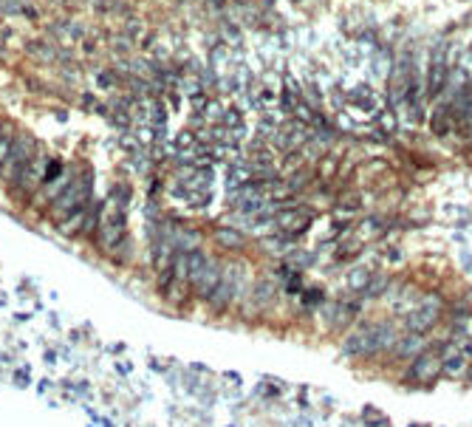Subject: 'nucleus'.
Returning a JSON list of instances; mask_svg holds the SVG:
<instances>
[{
    "instance_id": "nucleus-18",
    "label": "nucleus",
    "mask_w": 472,
    "mask_h": 427,
    "mask_svg": "<svg viewBox=\"0 0 472 427\" xmlns=\"http://www.w3.org/2000/svg\"><path fill=\"white\" fill-rule=\"evenodd\" d=\"M466 379L472 382V362H469V368H466Z\"/></svg>"
},
{
    "instance_id": "nucleus-2",
    "label": "nucleus",
    "mask_w": 472,
    "mask_h": 427,
    "mask_svg": "<svg viewBox=\"0 0 472 427\" xmlns=\"http://www.w3.org/2000/svg\"><path fill=\"white\" fill-rule=\"evenodd\" d=\"M99 244L110 255H116L122 244H128V235H125V206L116 204L113 198H110V206H105L102 227H99Z\"/></svg>"
},
{
    "instance_id": "nucleus-10",
    "label": "nucleus",
    "mask_w": 472,
    "mask_h": 427,
    "mask_svg": "<svg viewBox=\"0 0 472 427\" xmlns=\"http://www.w3.org/2000/svg\"><path fill=\"white\" fill-rule=\"evenodd\" d=\"M441 360H444V374H447V376H466L469 357H466L464 351H458V348H447V351L441 354Z\"/></svg>"
},
{
    "instance_id": "nucleus-4",
    "label": "nucleus",
    "mask_w": 472,
    "mask_h": 427,
    "mask_svg": "<svg viewBox=\"0 0 472 427\" xmlns=\"http://www.w3.org/2000/svg\"><path fill=\"white\" fill-rule=\"evenodd\" d=\"M88 201V178H79L74 184H68L51 204V212H54V218H68L74 209H79L82 204Z\"/></svg>"
},
{
    "instance_id": "nucleus-1",
    "label": "nucleus",
    "mask_w": 472,
    "mask_h": 427,
    "mask_svg": "<svg viewBox=\"0 0 472 427\" xmlns=\"http://www.w3.org/2000/svg\"><path fill=\"white\" fill-rule=\"evenodd\" d=\"M396 343V331L388 326V323H379V326H360L353 329L342 348L350 354V357H374L379 351H391Z\"/></svg>"
},
{
    "instance_id": "nucleus-3",
    "label": "nucleus",
    "mask_w": 472,
    "mask_h": 427,
    "mask_svg": "<svg viewBox=\"0 0 472 427\" xmlns=\"http://www.w3.org/2000/svg\"><path fill=\"white\" fill-rule=\"evenodd\" d=\"M441 308H444V300H441V297H435V294L424 297V300L416 303L413 311L407 314V329L416 331V334H427V331L438 323Z\"/></svg>"
},
{
    "instance_id": "nucleus-5",
    "label": "nucleus",
    "mask_w": 472,
    "mask_h": 427,
    "mask_svg": "<svg viewBox=\"0 0 472 427\" xmlns=\"http://www.w3.org/2000/svg\"><path fill=\"white\" fill-rule=\"evenodd\" d=\"M444 374V360H441V354H435V351H421L416 360H413V365H410V379L413 382H419V385H430L433 379H438Z\"/></svg>"
},
{
    "instance_id": "nucleus-14",
    "label": "nucleus",
    "mask_w": 472,
    "mask_h": 427,
    "mask_svg": "<svg viewBox=\"0 0 472 427\" xmlns=\"http://www.w3.org/2000/svg\"><path fill=\"white\" fill-rule=\"evenodd\" d=\"M255 297H258L261 303H272V297H275V283H272V280H258V283H255Z\"/></svg>"
},
{
    "instance_id": "nucleus-16",
    "label": "nucleus",
    "mask_w": 472,
    "mask_h": 427,
    "mask_svg": "<svg viewBox=\"0 0 472 427\" xmlns=\"http://www.w3.org/2000/svg\"><path fill=\"white\" fill-rule=\"evenodd\" d=\"M455 331H458V334H472V317L455 320Z\"/></svg>"
},
{
    "instance_id": "nucleus-8",
    "label": "nucleus",
    "mask_w": 472,
    "mask_h": 427,
    "mask_svg": "<svg viewBox=\"0 0 472 427\" xmlns=\"http://www.w3.org/2000/svg\"><path fill=\"white\" fill-rule=\"evenodd\" d=\"M393 360H416L421 351H427V343H424V337L421 334H416V331H407L402 340H396L393 343Z\"/></svg>"
},
{
    "instance_id": "nucleus-17",
    "label": "nucleus",
    "mask_w": 472,
    "mask_h": 427,
    "mask_svg": "<svg viewBox=\"0 0 472 427\" xmlns=\"http://www.w3.org/2000/svg\"><path fill=\"white\" fill-rule=\"evenodd\" d=\"M464 354H466V357H469V362H472V340L466 343V348H464Z\"/></svg>"
},
{
    "instance_id": "nucleus-13",
    "label": "nucleus",
    "mask_w": 472,
    "mask_h": 427,
    "mask_svg": "<svg viewBox=\"0 0 472 427\" xmlns=\"http://www.w3.org/2000/svg\"><path fill=\"white\" fill-rule=\"evenodd\" d=\"M328 317H331V323H334V326H348V323H350V317H353V306L339 303V306H334V308L328 311Z\"/></svg>"
},
{
    "instance_id": "nucleus-15",
    "label": "nucleus",
    "mask_w": 472,
    "mask_h": 427,
    "mask_svg": "<svg viewBox=\"0 0 472 427\" xmlns=\"http://www.w3.org/2000/svg\"><path fill=\"white\" fill-rule=\"evenodd\" d=\"M12 139L9 136H0V167H4L6 162H9V156H12Z\"/></svg>"
},
{
    "instance_id": "nucleus-11",
    "label": "nucleus",
    "mask_w": 472,
    "mask_h": 427,
    "mask_svg": "<svg viewBox=\"0 0 472 427\" xmlns=\"http://www.w3.org/2000/svg\"><path fill=\"white\" fill-rule=\"evenodd\" d=\"M215 241H218L223 249H244V244H247V238H244L238 230H218Z\"/></svg>"
},
{
    "instance_id": "nucleus-9",
    "label": "nucleus",
    "mask_w": 472,
    "mask_h": 427,
    "mask_svg": "<svg viewBox=\"0 0 472 427\" xmlns=\"http://www.w3.org/2000/svg\"><path fill=\"white\" fill-rule=\"evenodd\" d=\"M447 79V63H444V51H435L430 60V71H427V96L435 99L441 85Z\"/></svg>"
},
{
    "instance_id": "nucleus-7",
    "label": "nucleus",
    "mask_w": 472,
    "mask_h": 427,
    "mask_svg": "<svg viewBox=\"0 0 472 427\" xmlns=\"http://www.w3.org/2000/svg\"><path fill=\"white\" fill-rule=\"evenodd\" d=\"M311 221H314V212L311 209H300V206L283 209V212H277V216H275V227L283 235H303L311 227Z\"/></svg>"
},
{
    "instance_id": "nucleus-12",
    "label": "nucleus",
    "mask_w": 472,
    "mask_h": 427,
    "mask_svg": "<svg viewBox=\"0 0 472 427\" xmlns=\"http://www.w3.org/2000/svg\"><path fill=\"white\" fill-rule=\"evenodd\" d=\"M371 283H374V277H371L368 269H353V272L348 275V289H350V291H368Z\"/></svg>"
},
{
    "instance_id": "nucleus-6",
    "label": "nucleus",
    "mask_w": 472,
    "mask_h": 427,
    "mask_svg": "<svg viewBox=\"0 0 472 427\" xmlns=\"http://www.w3.org/2000/svg\"><path fill=\"white\" fill-rule=\"evenodd\" d=\"M223 266H221V261H215V258H206V263L190 277V283H192V289H195V294L198 297H209L212 291H215V286L221 283V277H223Z\"/></svg>"
}]
</instances>
